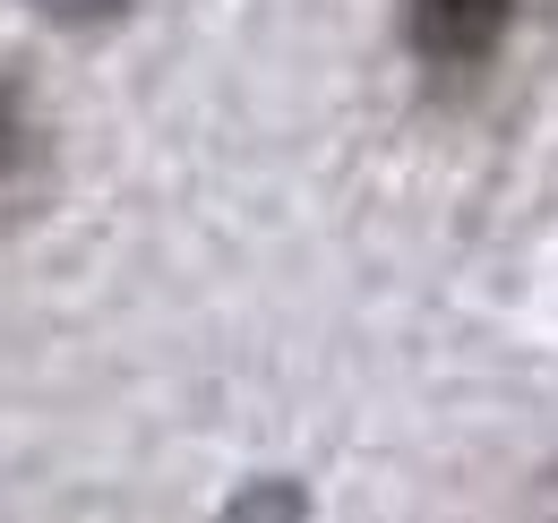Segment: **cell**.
Here are the masks:
<instances>
[{
    "label": "cell",
    "mask_w": 558,
    "mask_h": 523,
    "mask_svg": "<svg viewBox=\"0 0 558 523\" xmlns=\"http://www.w3.org/2000/svg\"><path fill=\"white\" fill-rule=\"evenodd\" d=\"M515 26V0H404V44L429 77H482Z\"/></svg>",
    "instance_id": "6da1fadb"
},
{
    "label": "cell",
    "mask_w": 558,
    "mask_h": 523,
    "mask_svg": "<svg viewBox=\"0 0 558 523\" xmlns=\"http://www.w3.org/2000/svg\"><path fill=\"white\" fill-rule=\"evenodd\" d=\"M44 172V104L26 69H0V197Z\"/></svg>",
    "instance_id": "7a4b0ae2"
},
{
    "label": "cell",
    "mask_w": 558,
    "mask_h": 523,
    "mask_svg": "<svg viewBox=\"0 0 558 523\" xmlns=\"http://www.w3.org/2000/svg\"><path fill=\"white\" fill-rule=\"evenodd\" d=\"M215 523H310V489H301L292 472H258V481H241V489L223 498Z\"/></svg>",
    "instance_id": "3957f363"
},
{
    "label": "cell",
    "mask_w": 558,
    "mask_h": 523,
    "mask_svg": "<svg viewBox=\"0 0 558 523\" xmlns=\"http://www.w3.org/2000/svg\"><path fill=\"white\" fill-rule=\"evenodd\" d=\"M35 17H52L61 35H95V26H121L130 17V0H26Z\"/></svg>",
    "instance_id": "277c9868"
}]
</instances>
